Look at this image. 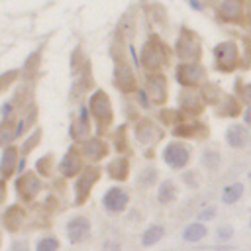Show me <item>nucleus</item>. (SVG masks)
Instances as JSON below:
<instances>
[{
  "label": "nucleus",
  "instance_id": "f257e3e1",
  "mask_svg": "<svg viewBox=\"0 0 251 251\" xmlns=\"http://www.w3.org/2000/svg\"><path fill=\"white\" fill-rule=\"evenodd\" d=\"M88 220L86 218H73L69 224H67V235L73 243H78L82 241L86 235H88Z\"/></svg>",
  "mask_w": 251,
  "mask_h": 251
},
{
  "label": "nucleus",
  "instance_id": "f03ea898",
  "mask_svg": "<svg viewBox=\"0 0 251 251\" xmlns=\"http://www.w3.org/2000/svg\"><path fill=\"white\" fill-rule=\"evenodd\" d=\"M126 204H127V194L122 188H112L104 196V206L110 212H120V210L126 208Z\"/></svg>",
  "mask_w": 251,
  "mask_h": 251
},
{
  "label": "nucleus",
  "instance_id": "7ed1b4c3",
  "mask_svg": "<svg viewBox=\"0 0 251 251\" xmlns=\"http://www.w3.org/2000/svg\"><path fill=\"white\" fill-rule=\"evenodd\" d=\"M165 159L173 167H182L188 161V151L180 143H171L167 147V151H165Z\"/></svg>",
  "mask_w": 251,
  "mask_h": 251
},
{
  "label": "nucleus",
  "instance_id": "20e7f679",
  "mask_svg": "<svg viewBox=\"0 0 251 251\" xmlns=\"http://www.w3.org/2000/svg\"><path fill=\"white\" fill-rule=\"evenodd\" d=\"M226 139L231 147H243L245 141H247V133L241 126H229L227 131H226Z\"/></svg>",
  "mask_w": 251,
  "mask_h": 251
},
{
  "label": "nucleus",
  "instance_id": "39448f33",
  "mask_svg": "<svg viewBox=\"0 0 251 251\" xmlns=\"http://www.w3.org/2000/svg\"><path fill=\"white\" fill-rule=\"evenodd\" d=\"M206 235V227L202 226V224H192V226H188L186 229H184V239L186 241H198V239H202Z\"/></svg>",
  "mask_w": 251,
  "mask_h": 251
},
{
  "label": "nucleus",
  "instance_id": "423d86ee",
  "mask_svg": "<svg viewBox=\"0 0 251 251\" xmlns=\"http://www.w3.org/2000/svg\"><path fill=\"white\" fill-rule=\"evenodd\" d=\"M161 235H163V227H161V226H153V227H149V229L143 233V245L149 247V245L157 243V241L161 239Z\"/></svg>",
  "mask_w": 251,
  "mask_h": 251
},
{
  "label": "nucleus",
  "instance_id": "0eeeda50",
  "mask_svg": "<svg viewBox=\"0 0 251 251\" xmlns=\"http://www.w3.org/2000/svg\"><path fill=\"white\" fill-rule=\"evenodd\" d=\"M241 192H243V186H241V184H231V186H227V188L224 190L222 200H224L226 204H233V202L241 196Z\"/></svg>",
  "mask_w": 251,
  "mask_h": 251
},
{
  "label": "nucleus",
  "instance_id": "6e6552de",
  "mask_svg": "<svg viewBox=\"0 0 251 251\" xmlns=\"http://www.w3.org/2000/svg\"><path fill=\"white\" fill-rule=\"evenodd\" d=\"M175 198V186H173V182H163L161 184V190H159V200L161 202H171Z\"/></svg>",
  "mask_w": 251,
  "mask_h": 251
},
{
  "label": "nucleus",
  "instance_id": "1a4fd4ad",
  "mask_svg": "<svg viewBox=\"0 0 251 251\" xmlns=\"http://www.w3.org/2000/svg\"><path fill=\"white\" fill-rule=\"evenodd\" d=\"M37 251H57V239L45 237L37 243Z\"/></svg>",
  "mask_w": 251,
  "mask_h": 251
},
{
  "label": "nucleus",
  "instance_id": "9d476101",
  "mask_svg": "<svg viewBox=\"0 0 251 251\" xmlns=\"http://www.w3.org/2000/svg\"><path fill=\"white\" fill-rule=\"evenodd\" d=\"M231 233H233V229H231L229 226H222V227L218 229V237H220V239H229Z\"/></svg>",
  "mask_w": 251,
  "mask_h": 251
},
{
  "label": "nucleus",
  "instance_id": "9b49d317",
  "mask_svg": "<svg viewBox=\"0 0 251 251\" xmlns=\"http://www.w3.org/2000/svg\"><path fill=\"white\" fill-rule=\"evenodd\" d=\"M212 216H214V210H206V212L200 214V220H208V218H212Z\"/></svg>",
  "mask_w": 251,
  "mask_h": 251
},
{
  "label": "nucleus",
  "instance_id": "f8f14e48",
  "mask_svg": "<svg viewBox=\"0 0 251 251\" xmlns=\"http://www.w3.org/2000/svg\"><path fill=\"white\" fill-rule=\"evenodd\" d=\"M243 118H245V122H247V124L251 126V108H249V110L245 112V116H243Z\"/></svg>",
  "mask_w": 251,
  "mask_h": 251
},
{
  "label": "nucleus",
  "instance_id": "ddd939ff",
  "mask_svg": "<svg viewBox=\"0 0 251 251\" xmlns=\"http://www.w3.org/2000/svg\"><path fill=\"white\" fill-rule=\"evenodd\" d=\"M14 249H18V245H14ZM20 249H25V245H22V243H20Z\"/></svg>",
  "mask_w": 251,
  "mask_h": 251
},
{
  "label": "nucleus",
  "instance_id": "4468645a",
  "mask_svg": "<svg viewBox=\"0 0 251 251\" xmlns=\"http://www.w3.org/2000/svg\"><path fill=\"white\" fill-rule=\"evenodd\" d=\"M218 251H227V249H218Z\"/></svg>",
  "mask_w": 251,
  "mask_h": 251
}]
</instances>
